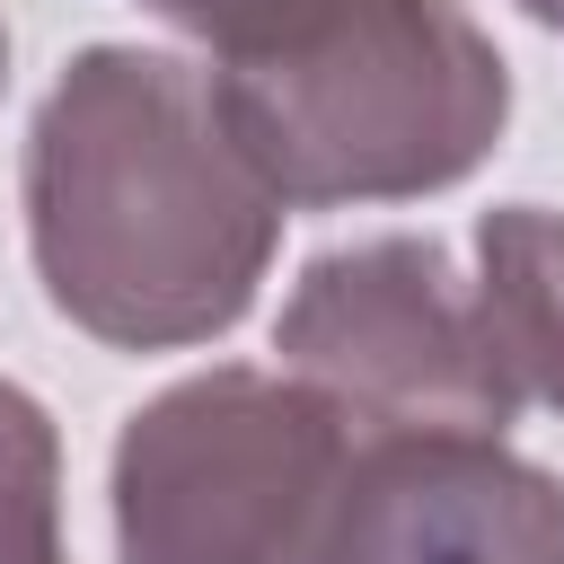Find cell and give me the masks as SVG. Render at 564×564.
<instances>
[{
  "mask_svg": "<svg viewBox=\"0 0 564 564\" xmlns=\"http://www.w3.org/2000/svg\"><path fill=\"white\" fill-rule=\"evenodd\" d=\"M26 238L70 326L167 352L247 317L282 238V194L238 150L212 70L88 44L26 132Z\"/></svg>",
  "mask_w": 564,
  "mask_h": 564,
  "instance_id": "cell-1",
  "label": "cell"
},
{
  "mask_svg": "<svg viewBox=\"0 0 564 564\" xmlns=\"http://www.w3.org/2000/svg\"><path fill=\"white\" fill-rule=\"evenodd\" d=\"M212 88L256 176L300 212L441 194L511 115L467 0H273L212 44Z\"/></svg>",
  "mask_w": 564,
  "mask_h": 564,
  "instance_id": "cell-2",
  "label": "cell"
},
{
  "mask_svg": "<svg viewBox=\"0 0 564 564\" xmlns=\"http://www.w3.org/2000/svg\"><path fill=\"white\" fill-rule=\"evenodd\" d=\"M361 423L291 370H203L115 441L123 564H335Z\"/></svg>",
  "mask_w": 564,
  "mask_h": 564,
  "instance_id": "cell-3",
  "label": "cell"
},
{
  "mask_svg": "<svg viewBox=\"0 0 564 564\" xmlns=\"http://www.w3.org/2000/svg\"><path fill=\"white\" fill-rule=\"evenodd\" d=\"M282 370L335 397L361 432H502L520 405L494 370L476 282L432 238H361L300 273Z\"/></svg>",
  "mask_w": 564,
  "mask_h": 564,
  "instance_id": "cell-4",
  "label": "cell"
},
{
  "mask_svg": "<svg viewBox=\"0 0 564 564\" xmlns=\"http://www.w3.org/2000/svg\"><path fill=\"white\" fill-rule=\"evenodd\" d=\"M335 564H564V485L502 432H361Z\"/></svg>",
  "mask_w": 564,
  "mask_h": 564,
  "instance_id": "cell-5",
  "label": "cell"
},
{
  "mask_svg": "<svg viewBox=\"0 0 564 564\" xmlns=\"http://www.w3.org/2000/svg\"><path fill=\"white\" fill-rule=\"evenodd\" d=\"M476 317L511 405L564 414V212L502 203L476 229Z\"/></svg>",
  "mask_w": 564,
  "mask_h": 564,
  "instance_id": "cell-6",
  "label": "cell"
},
{
  "mask_svg": "<svg viewBox=\"0 0 564 564\" xmlns=\"http://www.w3.org/2000/svg\"><path fill=\"white\" fill-rule=\"evenodd\" d=\"M0 564H70L62 555V449L26 388L0 379Z\"/></svg>",
  "mask_w": 564,
  "mask_h": 564,
  "instance_id": "cell-7",
  "label": "cell"
},
{
  "mask_svg": "<svg viewBox=\"0 0 564 564\" xmlns=\"http://www.w3.org/2000/svg\"><path fill=\"white\" fill-rule=\"evenodd\" d=\"M150 18H167V26H185V35H203V44H220L238 18H256V9H273V0H141Z\"/></svg>",
  "mask_w": 564,
  "mask_h": 564,
  "instance_id": "cell-8",
  "label": "cell"
},
{
  "mask_svg": "<svg viewBox=\"0 0 564 564\" xmlns=\"http://www.w3.org/2000/svg\"><path fill=\"white\" fill-rule=\"evenodd\" d=\"M529 18H546V26H564V0H520Z\"/></svg>",
  "mask_w": 564,
  "mask_h": 564,
  "instance_id": "cell-9",
  "label": "cell"
},
{
  "mask_svg": "<svg viewBox=\"0 0 564 564\" xmlns=\"http://www.w3.org/2000/svg\"><path fill=\"white\" fill-rule=\"evenodd\" d=\"M0 79H9V35H0Z\"/></svg>",
  "mask_w": 564,
  "mask_h": 564,
  "instance_id": "cell-10",
  "label": "cell"
}]
</instances>
